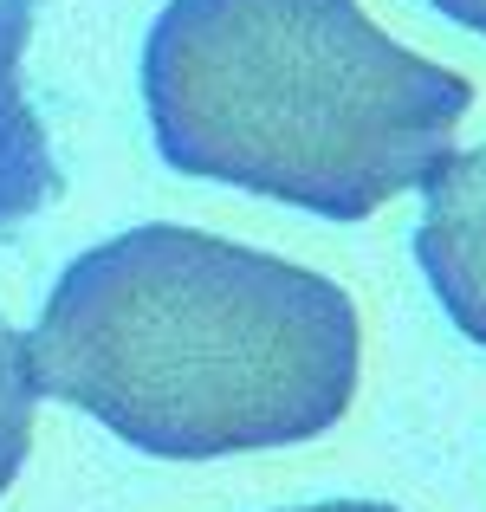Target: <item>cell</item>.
I'll use <instances>...</instances> for the list:
<instances>
[{
	"instance_id": "6da1fadb",
	"label": "cell",
	"mask_w": 486,
	"mask_h": 512,
	"mask_svg": "<svg viewBox=\"0 0 486 512\" xmlns=\"http://www.w3.org/2000/svg\"><path fill=\"white\" fill-rule=\"evenodd\" d=\"M26 357L39 396L130 448L221 461L331 435L357 396L363 325L312 266L143 221L65 266Z\"/></svg>"
},
{
	"instance_id": "7a4b0ae2",
	"label": "cell",
	"mask_w": 486,
	"mask_h": 512,
	"mask_svg": "<svg viewBox=\"0 0 486 512\" xmlns=\"http://www.w3.org/2000/svg\"><path fill=\"white\" fill-rule=\"evenodd\" d=\"M143 104L169 169L370 221L454 150L474 85L357 0H169L143 39Z\"/></svg>"
},
{
	"instance_id": "3957f363",
	"label": "cell",
	"mask_w": 486,
	"mask_h": 512,
	"mask_svg": "<svg viewBox=\"0 0 486 512\" xmlns=\"http://www.w3.org/2000/svg\"><path fill=\"white\" fill-rule=\"evenodd\" d=\"M415 260H422L441 312L474 344H486V143L448 150L428 169Z\"/></svg>"
},
{
	"instance_id": "277c9868",
	"label": "cell",
	"mask_w": 486,
	"mask_h": 512,
	"mask_svg": "<svg viewBox=\"0 0 486 512\" xmlns=\"http://www.w3.org/2000/svg\"><path fill=\"white\" fill-rule=\"evenodd\" d=\"M33 13H39V0H0V234L33 221L39 208H52L65 188L59 163H52V143H46V124L33 117V98L20 85Z\"/></svg>"
},
{
	"instance_id": "5b68a950",
	"label": "cell",
	"mask_w": 486,
	"mask_h": 512,
	"mask_svg": "<svg viewBox=\"0 0 486 512\" xmlns=\"http://www.w3.org/2000/svg\"><path fill=\"white\" fill-rule=\"evenodd\" d=\"M33 409H39V376L26 357V331L0 318V493L20 480L26 448H33Z\"/></svg>"
},
{
	"instance_id": "8992f818",
	"label": "cell",
	"mask_w": 486,
	"mask_h": 512,
	"mask_svg": "<svg viewBox=\"0 0 486 512\" xmlns=\"http://www.w3.org/2000/svg\"><path fill=\"white\" fill-rule=\"evenodd\" d=\"M428 7H441L448 20H461V26H474V33H486V0H428Z\"/></svg>"
},
{
	"instance_id": "52a82bcc",
	"label": "cell",
	"mask_w": 486,
	"mask_h": 512,
	"mask_svg": "<svg viewBox=\"0 0 486 512\" xmlns=\"http://www.w3.org/2000/svg\"><path fill=\"white\" fill-rule=\"evenodd\" d=\"M299 512H396L383 500H324V506H299Z\"/></svg>"
}]
</instances>
